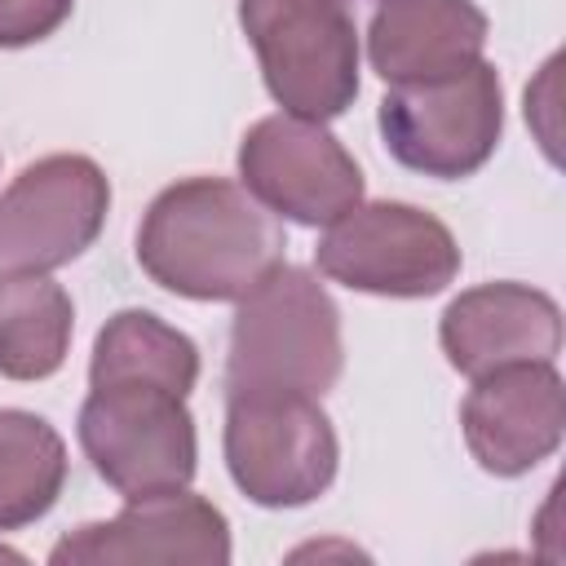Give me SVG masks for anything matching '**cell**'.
Wrapping results in <instances>:
<instances>
[{"instance_id":"1","label":"cell","mask_w":566,"mask_h":566,"mask_svg":"<svg viewBox=\"0 0 566 566\" xmlns=\"http://www.w3.org/2000/svg\"><path fill=\"white\" fill-rule=\"evenodd\" d=\"M279 221L226 177H186L159 190L137 230V261L172 296L239 301L283 261Z\"/></svg>"},{"instance_id":"2","label":"cell","mask_w":566,"mask_h":566,"mask_svg":"<svg viewBox=\"0 0 566 566\" xmlns=\"http://www.w3.org/2000/svg\"><path fill=\"white\" fill-rule=\"evenodd\" d=\"M340 310L310 270L279 261L239 296L230 323L226 394L296 389L323 398L340 380Z\"/></svg>"},{"instance_id":"3","label":"cell","mask_w":566,"mask_h":566,"mask_svg":"<svg viewBox=\"0 0 566 566\" xmlns=\"http://www.w3.org/2000/svg\"><path fill=\"white\" fill-rule=\"evenodd\" d=\"M239 27L283 115L327 124L358 97L349 0H239Z\"/></svg>"},{"instance_id":"4","label":"cell","mask_w":566,"mask_h":566,"mask_svg":"<svg viewBox=\"0 0 566 566\" xmlns=\"http://www.w3.org/2000/svg\"><path fill=\"white\" fill-rule=\"evenodd\" d=\"M340 464L327 411L296 389L226 394V469L261 509H301L318 500Z\"/></svg>"},{"instance_id":"5","label":"cell","mask_w":566,"mask_h":566,"mask_svg":"<svg viewBox=\"0 0 566 566\" xmlns=\"http://www.w3.org/2000/svg\"><path fill=\"white\" fill-rule=\"evenodd\" d=\"M80 447L97 478L124 500L190 486L199 460L186 398L146 380L93 385L80 407Z\"/></svg>"},{"instance_id":"6","label":"cell","mask_w":566,"mask_h":566,"mask_svg":"<svg viewBox=\"0 0 566 566\" xmlns=\"http://www.w3.org/2000/svg\"><path fill=\"white\" fill-rule=\"evenodd\" d=\"M376 119L389 155L402 168L438 181L469 177L491 159L504 128L500 71L478 57L447 80L389 84Z\"/></svg>"},{"instance_id":"7","label":"cell","mask_w":566,"mask_h":566,"mask_svg":"<svg viewBox=\"0 0 566 566\" xmlns=\"http://www.w3.org/2000/svg\"><path fill=\"white\" fill-rule=\"evenodd\" d=\"M318 270L332 283L371 296H438L460 274V248L451 230L411 203H354L327 226L314 248Z\"/></svg>"},{"instance_id":"8","label":"cell","mask_w":566,"mask_h":566,"mask_svg":"<svg viewBox=\"0 0 566 566\" xmlns=\"http://www.w3.org/2000/svg\"><path fill=\"white\" fill-rule=\"evenodd\" d=\"M111 181L88 155H44L0 195V274H49L102 234Z\"/></svg>"},{"instance_id":"9","label":"cell","mask_w":566,"mask_h":566,"mask_svg":"<svg viewBox=\"0 0 566 566\" xmlns=\"http://www.w3.org/2000/svg\"><path fill=\"white\" fill-rule=\"evenodd\" d=\"M239 177L261 208L296 226H332L363 203L354 155L323 124L296 115H265L243 133Z\"/></svg>"},{"instance_id":"10","label":"cell","mask_w":566,"mask_h":566,"mask_svg":"<svg viewBox=\"0 0 566 566\" xmlns=\"http://www.w3.org/2000/svg\"><path fill=\"white\" fill-rule=\"evenodd\" d=\"M53 566H226V513L195 491H159L128 500L111 522H88L62 535L49 553Z\"/></svg>"},{"instance_id":"11","label":"cell","mask_w":566,"mask_h":566,"mask_svg":"<svg viewBox=\"0 0 566 566\" xmlns=\"http://www.w3.org/2000/svg\"><path fill=\"white\" fill-rule=\"evenodd\" d=\"M473 460L495 478H517L548 460L566 433V389L553 363H509L473 380L460 407Z\"/></svg>"},{"instance_id":"12","label":"cell","mask_w":566,"mask_h":566,"mask_svg":"<svg viewBox=\"0 0 566 566\" xmlns=\"http://www.w3.org/2000/svg\"><path fill=\"white\" fill-rule=\"evenodd\" d=\"M447 363L478 380L509 363H553L562 349V310L526 283H482L460 292L438 323Z\"/></svg>"},{"instance_id":"13","label":"cell","mask_w":566,"mask_h":566,"mask_svg":"<svg viewBox=\"0 0 566 566\" xmlns=\"http://www.w3.org/2000/svg\"><path fill=\"white\" fill-rule=\"evenodd\" d=\"M486 49V13L473 0H380L367 57L385 84H429L473 66Z\"/></svg>"},{"instance_id":"14","label":"cell","mask_w":566,"mask_h":566,"mask_svg":"<svg viewBox=\"0 0 566 566\" xmlns=\"http://www.w3.org/2000/svg\"><path fill=\"white\" fill-rule=\"evenodd\" d=\"M75 310L62 283L35 270L0 274V376L44 380L66 363Z\"/></svg>"},{"instance_id":"15","label":"cell","mask_w":566,"mask_h":566,"mask_svg":"<svg viewBox=\"0 0 566 566\" xmlns=\"http://www.w3.org/2000/svg\"><path fill=\"white\" fill-rule=\"evenodd\" d=\"M146 380L172 394H190L199 380V349L186 332L168 327L150 310H119L93 340L88 385Z\"/></svg>"},{"instance_id":"16","label":"cell","mask_w":566,"mask_h":566,"mask_svg":"<svg viewBox=\"0 0 566 566\" xmlns=\"http://www.w3.org/2000/svg\"><path fill=\"white\" fill-rule=\"evenodd\" d=\"M66 482L62 433L31 411L0 407V531L40 522Z\"/></svg>"},{"instance_id":"17","label":"cell","mask_w":566,"mask_h":566,"mask_svg":"<svg viewBox=\"0 0 566 566\" xmlns=\"http://www.w3.org/2000/svg\"><path fill=\"white\" fill-rule=\"evenodd\" d=\"M75 0H0V49H27L49 40L66 18Z\"/></svg>"}]
</instances>
